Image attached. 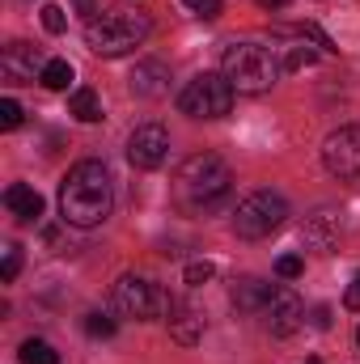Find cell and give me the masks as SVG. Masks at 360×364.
Masks as SVG:
<instances>
[{
	"label": "cell",
	"mask_w": 360,
	"mask_h": 364,
	"mask_svg": "<svg viewBox=\"0 0 360 364\" xmlns=\"http://www.w3.org/2000/svg\"><path fill=\"white\" fill-rule=\"evenodd\" d=\"M73 9H77V13L85 17V26H90V21H93V13H97V0H73Z\"/></svg>",
	"instance_id": "f546056e"
},
{
	"label": "cell",
	"mask_w": 360,
	"mask_h": 364,
	"mask_svg": "<svg viewBox=\"0 0 360 364\" xmlns=\"http://www.w3.org/2000/svg\"><path fill=\"white\" fill-rule=\"evenodd\" d=\"M301 322H305L301 296L292 288H275V296H271V305H268V331L275 339H288V335L301 331Z\"/></svg>",
	"instance_id": "8fae6325"
},
{
	"label": "cell",
	"mask_w": 360,
	"mask_h": 364,
	"mask_svg": "<svg viewBox=\"0 0 360 364\" xmlns=\"http://www.w3.org/2000/svg\"><path fill=\"white\" fill-rule=\"evenodd\" d=\"M356 279H360V275H356Z\"/></svg>",
	"instance_id": "e575fe53"
},
{
	"label": "cell",
	"mask_w": 360,
	"mask_h": 364,
	"mask_svg": "<svg viewBox=\"0 0 360 364\" xmlns=\"http://www.w3.org/2000/svg\"><path fill=\"white\" fill-rule=\"evenodd\" d=\"M17 356H21V364H60V352L47 339H26Z\"/></svg>",
	"instance_id": "d6986e66"
},
{
	"label": "cell",
	"mask_w": 360,
	"mask_h": 364,
	"mask_svg": "<svg viewBox=\"0 0 360 364\" xmlns=\"http://www.w3.org/2000/svg\"><path fill=\"white\" fill-rule=\"evenodd\" d=\"M149 30H153V21L144 13H102V17H93L85 26V43H90L93 55L115 60V55L136 51L149 38Z\"/></svg>",
	"instance_id": "277c9868"
},
{
	"label": "cell",
	"mask_w": 360,
	"mask_h": 364,
	"mask_svg": "<svg viewBox=\"0 0 360 364\" xmlns=\"http://www.w3.org/2000/svg\"><path fill=\"white\" fill-rule=\"evenodd\" d=\"M0 127H4V132L21 127V106H17L13 97H4V102H0Z\"/></svg>",
	"instance_id": "4316f807"
},
{
	"label": "cell",
	"mask_w": 360,
	"mask_h": 364,
	"mask_svg": "<svg viewBox=\"0 0 360 364\" xmlns=\"http://www.w3.org/2000/svg\"><path fill=\"white\" fill-rule=\"evenodd\" d=\"M110 203H115V182L110 170L102 161H77L68 170V178L60 182V216L64 225H77V229H93L110 216Z\"/></svg>",
	"instance_id": "6da1fadb"
},
{
	"label": "cell",
	"mask_w": 360,
	"mask_h": 364,
	"mask_svg": "<svg viewBox=\"0 0 360 364\" xmlns=\"http://www.w3.org/2000/svg\"><path fill=\"white\" fill-rule=\"evenodd\" d=\"M309 322H314V326H318V331H331V309H327V305H318V309H314V318H309Z\"/></svg>",
	"instance_id": "4dcf8cb0"
},
{
	"label": "cell",
	"mask_w": 360,
	"mask_h": 364,
	"mask_svg": "<svg viewBox=\"0 0 360 364\" xmlns=\"http://www.w3.org/2000/svg\"><path fill=\"white\" fill-rule=\"evenodd\" d=\"M166 157H170V132L162 123H140L127 136V161L136 170H157L166 166Z\"/></svg>",
	"instance_id": "9c48e42d"
},
{
	"label": "cell",
	"mask_w": 360,
	"mask_h": 364,
	"mask_svg": "<svg viewBox=\"0 0 360 364\" xmlns=\"http://www.w3.org/2000/svg\"><path fill=\"white\" fill-rule=\"evenodd\" d=\"M271 34H284V38H301V43L309 38V43H314L318 51H335V43H331V38H327V34H322L318 26H309V21H292V26H271Z\"/></svg>",
	"instance_id": "ac0fdd59"
},
{
	"label": "cell",
	"mask_w": 360,
	"mask_h": 364,
	"mask_svg": "<svg viewBox=\"0 0 360 364\" xmlns=\"http://www.w3.org/2000/svg\"><path fill=\"white\" fill-rule=\"evenodd\" d=\"M212 275H216V267H212L208 259H199V263H186V272H182V279H186L191 288H203V284H208Z\"/></svg>",
	"instance_id": "603a6c76"
},
{
	"label": "cell",
	"mask_w": 360,
	"mask_h": 364,
	"mask_svg": "<svg viewBox=\"0 0 360 364\" xmlns=\"http://www.w3.org/2000/svg\"><path fill=\"white\" fill-rule=\"evenodd\" d=\"M233 85L225 73H199L195 81H186V90L179 93V110L191 119H221L233 106Z\"/></svg>",
	"instance_id": "52a82bcc"
},
{
	"label": "cell",
	"mask_w": 360,
	"mask_h": 364,
	"mask_svg": "<svg viewBox=\"0 0 360 364\" xmlns=\"http://www.w3.org/2000/svg\"><path fill=\"white\" fill-rule=\"evenodd\" d=\"M182 4H186V9H195V13H199V17H208V21H212V17H221V0H182Z\"/></svg>",
	"instance_id": "83f0119b"
},
{
	"label": "cell",
	"mask_w": 360,
	"mask_h": 364,
	"mask_svg": "<svg viewBox=\"0 0 360 364\" xmlns=\"http://www.w3.org/2000/svg\"><path fill=\"white\" fill-rule=\"evenodd\" d=\"M284 4H288V0H259V9H271V13H275V9H284Z\"/></svg>",
	"instance_id": "1f68e13d"
},
{
	"label": "cell",
	"mask_w": 360,
	"mask_h": 364,
	"mask_svg": "<svg viewBox=\"0 0 360 364\" xmlns=\"http://www.w3.org/2000/svg\"><path fill=\"white\" fill-rule=\"evenodd\" d=\"M170 90V68L162 60H140L132 73V93L136 97H162Z\"/></svg>",
	"instance_id": "4fadbf2b"
},
{
	"label": "cell",
	"mask_w": 360,
	"mask_h": 364,
	"mask_svg": "<svg viewBox=\"0 0 360 364\" xmlns=\"http://www.w3.org/2000/svg\"><path fill=\"white\" fill-rule=\"evenodd\" d=\"M322 166L331 178H360V123H348L327 136L322 144Z\"/></svg>",
	"instance_id": "ba28073f"
},
{
	"label": "cell",
	"mask_w": 360,
	"mask_h": 364,
	"mask_svg": "<svg viewBox=\"0 0 360 364\" xmlns=\"http://www.w3.org/2000/svg\"><path fill=\"white\" fill-rule=\"evenodd\" d=\"M221 73L229 77V85L238 93H268L280 81V60L271 55L268 47L259 43H233L225 47V60H221Z\"/></svg>",
	"instance_id": "3957f363"
},
{
	"label": "cell",
	"mask_w": 360,
	"mask_h": 364,
	"mask_svg": "<svg viewBox=\"0 0 360 364\" xmlns=\"http://www.w3.org/2000/svg\"><path fill=\"white\" fill-rule=\"evenodd\" d=\"M271 296H275V288H271L268 279H255V275H246V279H238V284H233V309H242V314L268 309Z\"/></svg>",
	"instance_id": "5bb4252c"
},
{
	"label": "cell",
	"mask_w": 360,
	"mask_h": 364,
	"mask_svg": "<svg viewBox=\"0 0 360 364\" xmlns=\"http://www.w3.org/2000/svg\"><path fill=\"white\" fill-rule=\"evenodd\" d=\"M115 331H119V322L110 314H85V335L90 339H110Z\"/></svg>",
	"instance_id": "44dd1931"
},
{
	"label": "cell",
	"mask_w": 360,
	"mask_h": 364,
	"mask_svg": "<svg viewBox=\"0 0 360 364\" xmlns=\"http://www.w3.org/2000/svg\"><path fill=\"white\" fill-rule=\"evenodd\" d=\"M38 81H43L47 90H55V93L68 90V85H73V64H68V60H47V68H43Z\"/></svg>",
	"instance_id": "ffe728a7"
},
{
	"label": "cell",
	"mask_w": 360,
	"mask_h": 364,
	"mask_svg": "<svg viewBox=\"0 0 360 364\" xmlns=\"http://www.w3.org/2000/svg\"><path fill=\"white\" fill-rule=\"evenodd\" d=\"M356 348H360V326H356Z\"/></svg>",
	"instance_id": "836d02e7"
},
{
	"label": "cell",
	"mask_w": 360,
	"mask_h": 364,
	"mask_svg": "<svg viewBox=\"0 0 360 364\" xmlns=\"http://www.w3.org/2000/svg\"><path fill=\"white\" fill-rule=\"evenodd\" d=\"M43 55H38V47H30V43H9L4 51H0V77L9 81V85H30V81H38L43 77Z\"/></svg>",
	"instance_id": "30bf717a"
},
{
	"label": "cell",
	"mask_w": 360,
	"mask_h": 364,
	"mask_svg": "<svg viewBox=\"0 0 360 364\" xmlns=\"http://www.w3.org/2000/svg\"><path fill=\"white\" fill-rule=\"evenodd\" d=\"M4 208H9L17 220H38V216H43V195H38L34 186H26V182H13V186L4 191Z\"/></svg>",
	"instance_id": "9a60e30c"
},
{
	"label": "cell",
	"mask_w": 360,
	"mask_h": 364,
	"mask_svg": "<svg viewBox=\"0 0 360 364\" xmlns=\"http://www.w3.org/2000/svg\"><path fill=\"white\" fill-rule=\"evenodd\" d=\"M301 272H305V259H301V255H280V259H275V275H280V279H297Z\"/></svg>",
	"instance_id": "d4e9b609"
},
{
	"label": "cell",
	"mask_w": 360,
	"mask_h": 364,
	"mask_svg": "<svg viewBox=\"0 0 360 364\" xmlns=\"http://www.w3.org/2000/svg\"><path fill=\"white\" fill-rule=\"evenodd\" d=\"M314 60H318V51H314V47H292V51L284 55V64H280V68H284V73H297V68H309Z\"/></svg>",
	"instance_id": "7402d4cb"
},
{
	"label": "cell",
	"mask_w": 360,
	"mask_h": 364,
	"mask_svg": "<svg viewBox=\"0 0 360 364\" xmlns=\"http://www.w3.org/2000/svg\"><path fill=\"white\" fill-rule=\"evenodd\" d=\"M344 305H348L352 314L360 309V279H352V284H348V292H344Z\"/></svg>",
	"instance_id": "f1b7e54d"
},
{
	"label": "cell",
	"mask_w": 360,
	"mask_h": 364,
	"mask_svg": "<svg viewBox=\"0 0 360 364\" xmlns=\"http://www.w3.org/2000/svg\"><path fill=\"white\" fill-rule=\"evenodd\" d=\"M284 220H288V199H284L280 191H255V195H246V199L238 203V212H233V229H238V237H246V242L271 237Z\"/></svg>",
	"instance_id": "5b68a950"
},
{
	"label": "cell",
	"mask_w": 360,
	"mask_h": 364,
	"mask_svg": "<svg viewBox=\"0 0 360 364\" xmlns=\"http://www.w3.org/2000/svg\"><path fill=\"white\" fill-rule=\"evenodd\" d=\"M68 114L81 119V123H97V119H102V102H97V93H93L90 85L73 90V97H68Z\"/></svg>",
	"instance_id": "e0dca14e"
},
{
	"label": "cell",
	"mask_w": 360,
	"mask_h": 364,
	"mask_svg": "<svg viewBox=\"0 0 360 364\" xmlns=\"http://www.w3.org/2000/svg\"><path fill=\"white\" fill-rule=\"evenodd\" d=\"M305 364H322V360H318V356H314V360H305Z\"/></svg>",
	"instance_id": "d6a6232c"
},
{
	"label": "cell",
	"mask_w": 360,
	"mask_h": 364,
	"mask_svg": "<svg viewBox=\"0 0 360 364\" xmlns=\"http://www.w3.org/2000/svg\"><path fill=\"white\" fill-rule=\"evenodd\" d=\"M166 322H170V339L182 343V348H191V343H199V339H203V318H199V314H191V309L179 305V301H174V309H170V318H166Z\"/></svg>",
	"instance_id": "2e32d148"
},
{
	"label": "cell",
	"mask_w": 360,
	"mask_h": 364,
	"mask_svg": "<svg viewBox=\"0 0 360 364\" xmlns=\"http://www.w3.org/2000/svg\"><path fill=\"white\" fill-rule=\"evenodd\" d=\"M339 225H344V220H339V212L322 208V212H314V216L305 220V233H301V237H305V246H309V250H331V246L339 242Z\"/></svg>",
	"instance_id": "7c38bea8"
},
{
	"label": "cell",
	"mask_w": 360,
	"mask_h": 364,
	"mask_svg": "<svg viewBox=\"0 0 360 364\" xmlns=\"http://www.w3.org/2000/svg\"><path fill=\"white\" fill-rule=\"evenodd\" d=\"M115 309L123 314V318H136V322H153V318H170V309H174V296L170 292H162L157 284H149V279H140V275H119V284H115Z\"/></svg>",
	"instance_id": "8992f818"
},
{
	"label": "cell",
	"mask_w": 360,
	"mask_h": 364,
	"mask_svg": "<svg viewBox=\"0 0 360 364\" xmlns=\"http://www.w3.org/2000/svg\"><path fill=\"white\" fill-rule=\"evenodd\" d=\"M64 26H68L64 9H60V4H43V30H47V34H64Z\"/></svg>",
	"instance_id": "cb8c5ba5"
},
{
	"label": "cell",
	"mask_w": 360,
	"mask_h": 364,
	"mask_svg": "<svg viewBox=\"0 0 360 364\" xmlns=\"http://www.w3.org/2000/svg\"><path fill=\"white\" fill-rule=\"evenodd\" d=\"M233 191V174L216 153H195L186 157L174 174V199L186 212H216Z\"/></svg>",
	"instance_id": "7a4b0ae2"
},
{
	"label": "cell",
	"mask_w": 360,
	"mask_h": 364,
	"mask_svg": "<svg viewBox=\"0 0 360 364\" xmlns=\"http://www.w3.org/2000/svg\"><path fill=\"white\" fill-rule=\"evenodd\" d=\"M17 272H21V250H17V246H9V250H4V263H0V279H4V284H13Z\"/></svg>",
	"instance_id": "484cf974"
}]
</instances>
